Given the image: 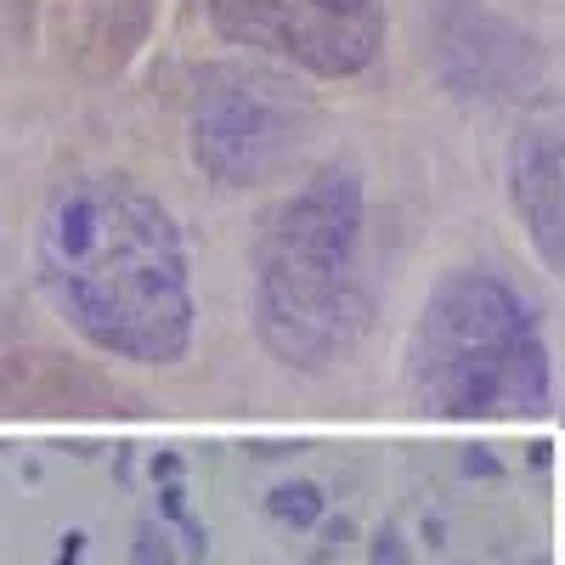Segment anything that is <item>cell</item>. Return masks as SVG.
Returning a JSON list of instances; mask_svg holds the SVG:
<instances>
[{
  "label": "cell",
  "instance_id": "obj_1",
  "mask_svg": "<svg viewBox=\"0 0 565 565\" xmlns=\"http://www.w3.org/2000/svg\"><path fill=\"white\" fill-rule=\"evenodd\" d=\"M40 282L74 334L119 362H181L193 289L170 210L130 175H74L40 215Z\"/></svg>",
  "mask_w": 565,
  "mask_h": 565
},
{
  "label": "cell",
  "instance_id": "obj_2",
  "mask_svg": "<svg viewBox=\"0 0 565 565\" xmlns=\"http://www.w3.org/2000/svg\"><path fill=\"white\" fill-rule=\"evenodd\" d=\"M255 328L260 345L300 373H322L367 328L362 181L322 170L255 232Z\"/></svg>",
  "mask_w": 565,
  "mask_h": 565
},
{
  "label": "cell",
  "instance_id": "obj_3",
  "mask_svg": "<svg viewBox=\"0 0 565 565\" xmlns=\"http://www.w3.org/2000/svg\"><path fill=\"white\" fill-rule=\"evenodd\" d=\"M407 391L441 418H503L548 407V351L532 306L498 271L458 266L418 306Z\"/></svg>",
  "mask_w": 565,
  "mask_h": 565
},
{
  "label": "cell",
  "instance_id": "obj_4",
  "mask_svg": "<svg viewBox=\"0 0 565 565\" xmlns=\"http://www.w3.org/2000/svg\"><path fill=\"white\" fill-rule=\"evenodd\" d=\"M311 130V103L266 68H215L193 108V164L221 186L266 181L295 159Z\"/></svg>",
  "mask_w": 565,
  "mask_h": 565
},
{
  "label": "cell",
  "instance_id": "obj_5",
  "mask_svg": "<svg viewBox=\"0 0 565 565\" xmlns=\"http://www.w3.org/2000/svg\"><path fill=\"white\" fill-rule=\"evenodd\" d=\"M226 40L300 63L322 79L362 74L385 45L380 0H210Z\"/></svg>",
  "mask_w": 565,
  "mask_h": 565
},
{
  "label": "cell",
  "instance_id": "obj_6",
  "mask_svg": "<svg viewBox=\"0 0 565 565\" xmlns=\"http://www.w3.org/2000/svg\"><path fill=\"white\" fill-rule=\"evenodd\" d=\"M509 199L532 249L565 277V125L532 130L509 164Z\"/></svg>",
  "mask_w": 565,
  "mask_h": 565
},
{
  "label": "cell",
  "instance_id": "obj_7",
  "mask_svg": "<svg viewBox=\"0 0 565 565\" xmlns=\"http://www.w3.org/2000/svg\"><path fill=\"white\" fill-rule=\"evenodd\" d=\"M271 514L282 526H311L317 514H322V492L311 481H295V487H277L271 492Z\"/></svg>",
  "mask_w": 565,
  "mask_h": 565
},
{
  "label": "cell",
  "instance_id": "obj_8",
  "mask_svg": "<svg viewBox=\"0 0 565 565\" xmlns=\"http://www.w3.org/2000/svg\"><path fill=\"white\" fill-rule=\"evenodd\" d=\"M79 548H85V537H79V532H68V537H63V554H57V565H74V559H79Z\"/></svg>",
  "mask_w": 565,
  "mask_h": 565
}]
</instances>
